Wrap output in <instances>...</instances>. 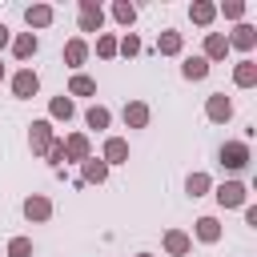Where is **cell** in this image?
Instances as JSON below:
<instances>
[{
    "mask_svg": "<svg viewBox=\"0 0 257 257\" xmlns=\"http://www.w3.org/2000/svg\"><path fill=\"white\" fill-rule=\"evenodd\" d=\"M225 40H229V52H241V56H249V52L257 48V28H253L249 20H241V24H237V28H233Z\"/></svg>",
    "mask_w": 257,
    "mask_h": 257,
    "instance_id": "cell-6",
    "label": "cell"
},
{
    "mask_svg": "<svg viewBox=\"0 0 257 257\" xmlns=\"http://www.w3.org/2000/svg\"><path fill=\"white\" fill-rule=\"evenodd\" d=\"M245 0H225V4H217V16H225V20H233V24H241L245 20Z\"/></svg>",
    "mask_w": 257,
    "mask_h": 257,
    "instance_id": "cell-28",
    "label": "cell"
},
{
    "mask_svg": "<svg viewBox=\"0 0 257 257\" xmlns=\"http://www.w3.org/2000/svg\"><path fill=\"white\" fill-rule=\"evenodd\" d=\"M241 213H245V225H253V229H257V205H245Z\"/></svg>",
    "mask_w": 257,
    "mask_h": 257,
    "instance_id": "cell-33",
    "label": "cell"
},
{
    "mask_svg": "<svg viewBox=\"0 0 257 257\" xmlns=\"http://www.w3.org/2000/svg\"><path fill=\"white\" fill-rule=\"evenodd\" d=\"M88 52H92V44H88L84 36H72V40H64V52H60V60H64L72 72H80V68H84V60H88Z\"/></svg>",
    "mask_w": 257,
    "mask_h": 257,
    "instance_id": "cell-10",
    "label": "cell"
},
{
    "mask_svg": "<svg viewBox=\"0 0 257 257\" xmlns=\"http://www.w3.org/2000/svg\"><path fill=\"white\" fill-rule=\"evenodd\" d=\"M185 193H189L193 201H197V197H209V193H213V177L201 173V169H193V173L185 177Z\"/></svg>",
    "mask_w": 257,
    "mask_h": 257,
    "instance_id": "cell-24",
    "label": "cell"
},
{
    "mask_svg": "<svg viewBox=\"0 0 257 257\" xmlns=\"http://www.w3.org/2000/svg\"><path fill=\"white\" fill-rule=\"evenodd\" d=\"M44 161L52 165V173H56V169H64V141H60V137H56V141L48 145V153H44Z\"/></svg>",
    "mask_w": 257,
    "mask_h": 257,
    "instance_id": "cell-32",
    "label": "cell"
},
{
    "mask_svg": "<svg viewBox=\"0 0 257 257\" xmlns=\"http://www.w3.org/2000/svg\"><path fill=\"white\" fill-rule=\"evenodd\" d=\"M116 40H120L116 32H100L96 36V56L100 60H116Z\"/></svg>",
    "mask_w": 257,
    "mask_h": 257,
    "instance_id": "cell-29",
    "label": "cell"
},
{
    "mask_svg": "<svg viewBox=\"0 0 257 257\" xmlns=\"http://www.w3.org/2000/svg\"><path fill=\"white\" fill-rule=\"evenodd\" d=\"M108 173H112V169L92 153L88 161H80V177H76V181H80V185H104V181H108Z\"/></svg>",
    "mask_w": 257,
    "mask_h": 257,
    "instance_id": "cell-16",
    "label": "cell"
},
{
    "mask_svg": "<svg viewBox=\"0 0 257 257\" xmlns=\"http://www.w3.org/2000/svg\"><path fill=\"white\" fill-rule=\"evenodd\" d=\"M213 197H217V205H221V209H245V205H249V185L233 177V181L213 185Z\"/></svg>",
    "mask_w": 257,
    "mask_h": 257,
    "instance_id": "cell-2",
    "label": "cell"
},
{
    "mask_svg": "<svg viewBox=\"0 0 257 257\" xmlns=\"http://www.w3.org/2000/svg\"><path fill=\"white\" fill-rule=\"evenodd\" d=\"M100 161H104L108 169L128 165V141H124V137H104V145H100Z\"/></svg>",
    "mask_w": 257,
    "mask_h": 257,
    "instance_id": "cell-13",
    "label": "cell"
},
{
    "mask_svg": "<svg viewBox=\"0 0 257 257\" xmlns=\"http://www.w3.org/2000/svg\"><path fill=\"white\" fill-rule=\"evenodd\" d=\"M52 141H56V128H52V120H48V116H40V120H32V124H28V149H32V157H44Z\"/></svg>",
    "mask_w": 257,
    "mask_h": 257,
    "instance_id": "cell-5",
    "label": "cell"
},
{
    "mask_svg": "<svg viewBox=\"0 0 257 257\" xmlns=\"http://www.w3.org/2000/svg\"><path fill=\"white\" fill-rule=\"evenodd\" d=\"M60 141H64V161L80 165V161L92 157V141H88V133H68V137H60Z\"/></svg>",
    "mask_w": 257,
    "mask_h": 257,
    "instance_id": "cell-11",
    "label": "cell"
},
{
    "mask_svg": "<svg viewBox=\"0 0 257 257\" xmlns=\"http://www.w3.org/2000/svg\"><path fill=\"white\" fill-rule=\"evenodd\" d=\"M32 253H36L32 237H8V249H4V257H32Z\"/></svg>",
    "mask_w": 257,
    "mask_h": 257,
    "instance_id": "cell-30",
    "label": "cell"
},
{
    "mask_svg": "<svg viewBox=\"0 0 257 257\" xmlns=\"http://www.w3.org/2000/svg\"><path fill=\"white\" fill-rule=\"evenodd\" d=\"M8 88H12V96H16V100H32V96L40 92V72L24 64V68H16V72L8 76Z\"/></svg>",
    "mask_w": 257,
    "mask_h": 257,
    "instance_id": "cell-3",
    "label": "cell"
},
{
    "mask_svg": "<svg viewBox=\"0 0 257 257\" xmlns=\"http://www.w3.org/2000/svg\"><path fill=\"white\" fill-rule=\"evenodd\" d=\"M52 20H56V8H52V4H28V8H24L28 32H40V28H48Z\"/></svg>",
    "mask_w": 257,
    "mask_h": 257,
    "instance_id": "cell-17",
    "label": "cell"
},
{
    "mask_svg": "<svg viewBox=\"0 0 257 257\" xmlns=\"http://www.w3.org/2000/svg\"><path fill=\"white\" fill-rule=\"evenodd\" d=\"M8 44H12V28H8V24H0V48H8Z\"/></svg>",
    "mask_w": 257,
    "mask_h": 257,
    "instance_id": "cell-34",
    "label": "cell"
},
{
    "mask_svg": "<svg viewBox=\"0 0 257 257\" xmlns=\"http://www.w3.org/2000/svg\"><path fill=\"white\" fill-rule=\"evenodd\" d=\"M205 116H209L213 124H229V120H233V96L209 92V96H205Z\"/></svg>",
    "mask_w": 257,
    "mask_h": 257,
    "instance_id": "cell-7",
    "label": "cell"
},
{
    "mask_svg": "<svg viewBox=\"0 0 257 257\" xmlns=\"http://www.w3.org/2000/svg\"><path fill=\"white\" fill-rule=\"evenodd\" d=\"M133 257H153V253H149V249H141V253H133Z\"/></svg>",
    "mask_w": 257,
    "mask_h": 257,
    "instance_id": "cell-35",
    "label": "cell"
},
{
    "mask_svg": "<svg viewBox=\"0 0 257 257\" xmlns=\"http://www.w3.org/2000/svg\"><path fill=\"white\" fill-rule=\"evenodd\" d=\"M217 161H221L225 173H245L249 161H253V149H249V141H225L217 149Z\"/></svg>",
    "mask_w": 257,
    "mask_h": 257,
    "instance_id": "cell-1",
    "label": "cell"
},
{
    "mask_svg": "<svg viewBox=\"0 0 257 257\" xmlns=\"http://www.w3.org/2000/svg\"><path fill=\"white\" fill-rule=\"evenodd\" d=\"M201 56H205L209 64H217V60H225V56H229V40H225V32H205V44H201Z\"/></svg>",
    "mask_w": 257,
    "mask_h": 257,
    "instance_id": "cell-19",
    "label": "cell"
},
{
    "mask_svg": "<svg viewBox=\"0 0 257 257\" xmlns=\"http://www.w3.org/2000/svg\"><path fill=\"white\" fill-rule=\"evenodd\" d=\"M141 48H145V44H141V36H137V32H124V36L116 40V56H137Z\"/></svg>",
    "mask_w": 257,
    "mask_h": 257,
    "instance_id": "cell-31",
    "label": "cell"
},
{
    "mask_svg": "<svg viewBox=\"0 0 257 257\" xmlns=\"http://www.w3.org/2000/svg\"><path fill=\"white\" fill-rule=\"evenodd\" d=\"M84 124L96 128V133H104V128L112 124V108H108V104H88V108H84Z\"/></svg>",
    "mask_w": 257,
    "mask_h": 257,
    "instance_id": "cell-25",
    "label": "cell"
},
{
    "mask_svg": "<svg viewBox=\"0 0 257 257\" xmlns=\"http://www.w3.org/2000/svg\"><path fill=\"white\" fill-rule=\"evenodd\" d=\"M189 20H193L197 28H209V24L217 20V4H213V0H193V4H189Z\"/></svg>",
    "mask_w": 257,
    "mask_h": 257,
    "instance_id": "cell-22",
    "label": "cell"
},
{
    "mask_svg": "<svg viewBox=\"0 0 257 257\" xmlns=\"http://www.w3.org/2000/svg\"><path fill=\"white\" fill-rule=\"evenodd\" d=\"M72 116H76V100H72V96H64V92H60V96H52V100H48V120H64V124H68Z\"/></svg>",
    "mask_w": 257,
    "mask_h": 257,
    "instance_id": "cell-23",
    "label": "cell"
},
{
    "mask_svg": "<svg viewBox=\"0 0 257 257\" xmlns=\"http://www.w3.org/2000/svg\"><path fill=\"white\" fill-rule=\"evenodd\" d=\"M161 249H165L169 257H189V253H193V237H189L185 229H165Z\"/></svg>",
    "mask_w": 257,
    "mask_h": 257,
    "instance_id": "cell-14",
    "label": "cell"
},
{
    "mask_svg": "<svg viewBox=\"0 0 257 257\" xmlns=\"http://www.w3.org/2000/svg\"><path fill=\"white\" fill-rule=\"evenodd\" d=\"M209 72H213V64H209L201 52H197V56H181V76H185V80L197 84V80H205Z\"/></svg>",
    "mask_w": 257,
    "mask_h": 257,
    "instance_id": "cell-20",
    "label": "cell"
},
{
    "mask_svg": "<svg viewBox=\"0 0 257 257\" xmlns=\"http://www.w3.org/2000/svg\"><path fill=\"white\" fill-rule=\"evenodd\" d=\"M76 28L80 32H104V8L96 0H76Z\"/></svg>",
    "mask_w": 257,
    "mask_h": 257,
    "instance_id": "cell-4",
    "label": "cell"
},
{
    "mask_svg": "<svg viewBox=\"0 0 257 257\" xmlns=\"http://www.w3.org/2000/svg\"><path fill=\"white\" fill-rule=\"evenodd\" d=\"M189 237H197L201 245H217V241L225 237V225H221L213 213H205V217H197V221H193V233H189Z\"/></svg>",
    "mask_w": 257,
    "mask_h": 257,
    "instance_id": "cell-9",
    "label": "cell"
},
{
    "mask_svg": "<svg viewBox=\"0 0 257 257\" xmlns=\"http://www.w3.org/2000/svg\"><path fill=\"white\" fill-rule=\"evenodd\" d=\"M108 16H112L120 28H133V24H137V4H128V0H112Z\"/></svg>",
    "mask_w": 257,
    "mask_h": 257,
    "instance_id": "cell-27",
    "label": "cell"
},
{
    "mask_svg": "<svg viewBox=\"0 0 257 257\" xmlns=\"http://www.w3.org/2000/svg\"><path fill=\"white\" fill-rule=\"evenodd\" d=\"M8 48H12V56L24 64V60H32V56L40 52V36H36V32H12V44H8Z\"/></svg>",
    "mask_w": 257,
    "mask_h": 257,
    "instance_id": "cell-15",
    "label": "cell"
},
{
    "mask_svg": "<svg viewBox=\"0 0 257 257\" xmlns=\"http://www.w3.org/2000/svg\"><path fill=\"white\" fill-rule=\"evenodd\" d=\"M120 120H124V128H149V120H153V108H149L145 100H124V108H120Z\"/></svg>",
    "mask_w": 257,
    "mask_h": 257,
    "instance_id": "cell-12",
    "label": "cell"
},
{
    "mask_svg": "<svg viewBox=\"0 0 257 257\" xmlns=\"http://www.w3.org/2000/svg\"><path fill=\"white\" fill-rule=\"evenodd\" d=\"M233 84L237 88H257V60L253 56H241L233 64Z\"/></svg>",
    "mask_w": 257,
    "mask_h": 257,
    "instance_id": "cell-21",
    "label": "cell"
},
{
    "mask_svg": "<svg viewBox=\"0 0 257 257\" xmlns=\"http://www.w3.org/2000/svg\"><path fill=\"white\" fill-rule=\"evenodd\" d=\"M20 213H24V221L44 225V221L52 217V201H48L44 193H28V197H24V205H20Z\"/></svg>",
    "mask_w": 257,
    "mask_h": 257,
    "instance_id": "cell-8",
    "label": "cell"
},
{
    "mask_svg": "<svg viewBox=\"0 0 257 257\" xmlns=\"http://www.w3.org/2000/svg\"><path fill=\"white\" fill-rule=\"evenodd\" d=\"M157 52H161V56H185V32L161 28V32H157Z\"/></svg>",
    "mask_w": 257,
    "mask_h": 257,
    "instance_id": "cell-18",
    "label": "cell"
},
{
    "mask_svg": "<svg viewBox=\"0 0 257 257\" xmlns=\"http://www.w3.org/2000/svg\"><path fill=\"white\" fill-rule=\"evenodd\" d=\"M64 96H96V80H92L88 72H72V80H68Z\"/></svg>",
    "mask_w": 257,
    "mask_h": 257,
    "instance_id": "cell-26",
    "label": "cell"
},
{
    "mask_svg": "<svg viewBox=\"0 0 257 257\" xmlns=\"http://www.w3.org/2000/svg\"><path fill=\"white\" fill-rule=\"evenodd\" d=\"M4 76H8V72H4V64H0V80H4Z\"/></svg>",
    "mask_w": 257,
    "mask_h": 257,
    "instance_id": "cell-36",
    "label": "cell"
}]
</instances>
